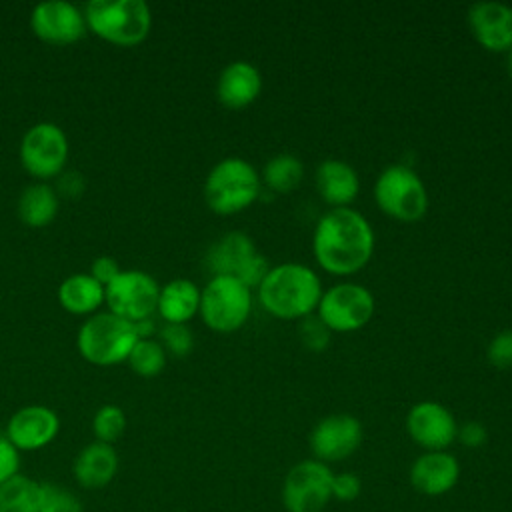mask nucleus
Segmentation results:
<instances>
[{"label":"nucleus","mask_w":512,"mask_h":512,"mask_svg":"<svg viewBox=\"0 0 512 512\" xmlns=\"http://www.w3.org/2000/svg\"><path fill=\"white\" fill-rule=\"evenodd\" d=\"M120 272L122 270L112 256H98L90 266V276H94L102 286H108Z\"/></svg>","instance_id":"obj_36"},{"label":"nucleus","mask_w":512,"mask_h":512,"mask_svg":"<svg viewBox=\"0 0 512 512\" xmlns=\"http://www.w3.org/2000/svg\"><path fill=\"white\" fill-rule=\"evenodd\" d=\"M332 470L320 460H302L284 478L282 502L288 512H320L332 498Z\"/></svg>","instance_id":"obj_11"},{"label":"nucleus","mask_w":512,"mask_h":512,"mask_svg":"<svg viewBox=\"0 0 512 512\" xmlns=\"http://www.w3.org/2000/svg\"><path fill=\"white\" fill-rule=\"evenodd\" d=\"M314 180L320 198L332 208H348L360 192L358 172L338 158L322 160L316 168Z\"/></svg>","instance_id":"obj_19"},{"label":"nucleus","mask_w":512,"mask_h":512,"mask_svg":"<svg viewBox=\"0 0 512 512\" xmlns=\"http://www.w3.org/2000/svg\"><path fill=\"white\" fill-rule=\"evenodd\" d=\"M200 310V288L188 278L166 282L158 294L156 312L166 324H186Z\"/></svg>","instance_id":"obj_21"},{"label":"nucleus","mask_w":512,"mask_h":512,"mask_svg":"<svg viewBox=\"0 0 512 512\" xmlns=\"http://www.w3.org/2000/svg\"><path fill=\"white\" fill-rule=\"evenodd\" d=\"M406 430L418 446L428 452H440L456 440L458 424L446 406L434 400H422L410 408Z\"/></svg>","instance_id":"obj_13"},{"label":"nucleus","mask_w":512,"mask_h":512,"mask_svg":"<svg viewBox=\"0 0 512 512\" xmlns=\"http://www.w3.org/2000/svg\"><path fill=\"white\" fill-rule=\"evenodd\" d=\"M260 306L278 320H298L316 312L322 284L318 274L300 262L270 266L256 288Z\"/></svg>","instance_id":"obj_2"},{"label":"nucleus","mask_w":512,"mask_h":512,"mask_svg":"<svg viewBox=\"0 0 512 512\" xmlns=\"http://www.w3.org/2000/svg\"><path fill=\"white\" fill-rule=\"evenodd\" d=\"M30 26L32 32L48 44H72L86 32L84 12L64 0L36 4L30 14Z\"/></svg>","instance_id":"obj_14"},{"label":"nucleus","mask_w":512,"mask_h":512,"mask_svg":"<svg viewBox=\"0 0 512 512\" xmlns=\"http://www.w3.org/2000/svg\"><path fill=\"white\" fill-rule=\"evenodd\" d=\"M460 476L458 460L440 450V452H424L418 456L410 468V484L416 492L426 496H440L454 488Z\"/></svg>","instance_id":"obj_18"},{"label":"nucleus","mask_w":512,"mask_h":512,"mask_svg":"<svg viewBox=\"0 0 512 512\" xmlns=\"http://www.w3.org/2000/svg\"><path fill=\"white\" fill-rule=\"evenodd\" d=\"M466 22L474 40L488 52L512 50V6L496 0L476 2L468 8Z\"/></svg>","instance_id":"obj_15"},{"label":"nucleus","mask_w":512,"mask_h":512,"mask_svg":"<svg viewBox=\"0 0 512 512\" xmlns=\"http://www.w3.org/2000/svg\"><path fill=\"white\" fill-rule=\"evenodd\" d=\"M376 312L372 292L356 282H340L322 290L316 316L330 332H356L364 328Z\"/></svg>","instance_id":"obj_8"},{"label":"nucleus","mask_w":512,"mask_h":512,"mask_svg":"<svg viewBox=\"0 0 512 512\" xmlns=\"http://www.w3.org/2000/svg\"><path fill=\"white\" fill-rule=\"evenodd\" d=\"M260 188L256 168L240 156H228L210 168L204 180V200L212 212L230 216L252 206Z\"/></svg>","instance_id":"obj_3"},{"label":"nucleus","mask_w":512,"mask_h":512,"mask_svg":"<svg viewBox=\"0 0 512 512\" xmlns=\"http://www.w3.org/2000/svg\"><path fill=\"white\" fill-rule=\"evenodd\" d=\"M250 312L252 290L234 276H212L200 290L198 314L214 332H234L242 328Z\"/></svg>","instance_id":"obj_7"},{"label":"nucleus","mask_w":512,"mask_h":512,"mask_svg":"<svg viewBox=\"0 0 512 512\" xmlns=\"http://www.w3.org/2000/svg\"><path fill=\"white\" fill-rule=\"evenodd\" d=\"M374 230L354 208H330L316 222L312 252L318 266L334 276L362 270L374 254Z\"/></svg>","instance_id":"obj_1"},{"label":"nucleus","mask_w":512,"mask_h":512,"mask_svg":"<svg viewBox=\"0 0 512 512\" xmlns=\"http://www.w3.org/2000/svg\"><path fill=\"white\" fill-rule=\"evenodd\" d=\"M330 330L322 324V320L318 316H306L302 318V324H300V336H302V342L308 350L312 352H322L328 344H330Z\"/></svg>","instance_id":"obj_32"},{"label":"nucleus","mask_w":512,"mask_h":512,"mask_svg":"<svg viewBox=\"0 0 512 512\" xmlns=\"http://www.w3.org/2000/svg\"><path fill=\"white\" fill-rule=\"evenodd\" d=\"M252 238L244 232H226L220 236L206 254V264L214 276H238L244 264L256 254Z\"/></svg>","instance_id":"obj_20"},{"label":"nucleus","mask_w":512,"mask_h":512,"mask_svg":"<svg viewBox=\"0 0 512 512\" xmlns=\"http://www.w3.org/2000/svg\"><path fill=\"white\" fill-rule=\"evenodd\" d=\"M82 12L86 26L116 46H136L152 28V12L144 0H90Z\"/></svg>","instance_id":"obj_4"},{"label":"nucleus","mask_w":512,"mask_h":512,"mask_svg":"<svg viewBox=\"0 0 512 512\" xmlns=\"http://www.w3.org/2000/svg\"><path fill=\"white\" fill-rule=\"evenodd\" d=\"M262 92V74L248 60H234L226 64L216 80V98L230 110L250 106Z\"/></svg>","instance_id":"obj_17"},{"label":"nucleus","mask_w":512,"mask_h":512,"mask_svg":"<svg viewBox=\"0 0 512 512\" xmlns=\"http://www.w3.org/2000/svg\"><path fill=\"white\" fill-rule=\"evenodd\" d=\"M268 270H270L268 260H266L260 252H256V254L244 264V268L238 272L236 278H238L244 286H248V288L252 290V288H258V286H260V282L264 280V276L268 274Z\"/></svg>","instance_id":"obj_33"},{"label":"nucleus","mask_w":512,"mask_h":512,"mask_svg":"<svg viewBox=\"0 0 512 512\" xmlns=\"http://www.w3.org/2000/svg\"><path fill=\"white\" fill-rule=\"evenodd\" d=\"M58 214V196L52 186L38 182L22 190L18 198V216L30 228L48 226Z\"/></svg>","instance_id":"obj_24"},{"label":"nucleus","mask_w":512,"mask_h":512,"mask_svg":"<svg viewBox=\"0 0 512 512\" xmlns=\"http://www.w3.org/2000/svg\"><path fill=\"white\" fill-rule=\"evenodd\" d=\"M360 494V478L350 472L334 474L332 476V496L344 502L356 500Z\"/></svg>","instance_id":"obj_34"},{"label":"nucleus","mask_w":512,"mask_h":512,"mask_svg":"<svg viewBox=\"0 0 512 512\" xmlns=\"http://www.w3.org/2000/svg\"><path fill=\"white\" fill-rule=\"evenodd\" d=\"M488 362L498 370H510L512 368V330H500L494 334L486 348Z\"/></svg>","instance_id":"obj_31"},{"label":"nucleus","mask_w":512,"mask_h":512,"mask_svg":"<svg viewBox=\"0 0 512 512\" xmlns=\"http://www.w3.org/2000/svg\"><path fill=\"white\" fill-rule=\"evenodd\" d=\"M506 72L512 78V50L506 54Z\"/></svg>","instance_id":"obj_39"},{"label":"nucleus","mask_w":512,"mask_h":512,"mask_svg":"<svg viewBox=\"0 0 512 512\" xmlns=\"http://www.w3.org/2000/svg\"><path fill=\"white\" fill-rule=\"evenodd\" d=\"M58 302L70 314H92L104 302V286L90 274H72L58 286Z\"/></svg>","instance_id":"obj_23"},{"label":"nucleus","mask_w":512,"mask_h":512,"mask_svg":"<svg viewBox=\"0 0 512 512\" xmlns=\"http://www.w3.org/2000/svg\"><path fill=\"white\" fill-rule=\"evenodd\" d=\"M60 430V420L48 406H24L12 414L6 426V438L16 450H38L50 444Z\"/></svg>","instance_id":"obj_16"},{"label":"nucleus","mask_w":512,"mask_h":512,"mask_svg":"<svg viewBox=\"0 0 512 512\" xmlns=\"http://www.w3.org/2000/svg\"><path fill=\"white\" fill-rule=\"evenodd\" d=\"M456 438L466 446V448H478L486 442L488 432L480 422H466L462 426H458Z\"/></svg>","instance_id":"obj_37"},{"label":"nucleus","mask_w":512,"mask_h":512,"mask_svg":"<svg viewBox=\"0 0 512 512\" xmlns=\"http://www.w3.org/2000/svg\"><path fill=\"white\" fill-rule=\"evenodd\" d=\"M20 160L38 180L58 176L68 160V138L54 122H38L26 130L20 142Z\"/></svg>","instance_id":"obj_9"},{"label":"nucleus","mask_w":512,"mask_h":512,"mask_svg":"<svg viewBox=\"0 0 512 512\" xmlns=\"http://www.w3.org/2000/svg\"><path fill=\"white\" fill-rule=\"evenodd\" d=\"M160 340L164 350L172 352L174 356H186L194 346L192 332L186 324H164L160 330Z\"/></svg>","instance_id":"obj_30"},{"label":"nucleus","mask_w":512,"mask_h":512,"mask_svg":"<svg viewBox=\"0 0 512 512\" xmlns=\"http://www.w3.org/2000/svg\"><path fill=\"white\" fill-rule=\"evenodd\" d=\"M374 200L386 216L398 222H418L428 210L426 186L406 164H390L378 174Z\"/></svg>","instance_id":"obj_6"},{"label":"nucleus","mask_w":512,"mask_h":512,"mask_svg":"<svg viewBox=\"0 0 512 512\" xmlns=\"http://www.w3.org/2000/svg\"><path fill=\"white\" fill-rule=\"evenodd\" d=\"M302 178H304L302 160L288 152L272 156L264 164V170L260 174V180L266 184V188H270L272 192H278V194L292 192L294 188L300 186Z\"/></svg>","instance_id":"obj_25"},{"label":"nucleus","mask_w":512,"mask_h":512,"mask_svg":"<svg viewBox=\"0 0 512 512\" xmlns=\"http://www.w3.org/2000/svg\"><path fill=\"white\" fill-rule=\"evenodd\" d=\"M138 334L134 324L108 312L92 314L78 330L76 346L82 358L96 366H112L128 360Z\"/></svg>","instance_id":"obj_5"},{"label":"nucleus","mask_w":512,"mask_h":512,"mask_svg":"<svg viewBox=\"0 0 512 512\" xmlns=\"http://www.w3.org/2000/svg\"><path fill=\"white\" fill-rule=\"evenodd\" d=\"M362 424L352 414H330L310 432V450L320 462H338L358 450Z\"/></svg>","instance_id":"obj_12"},{"label":"nucleus","mask_w":512,"mask_h":512,"mask_svg":"<svg viewBox=\"0 0 512 512\" xmlns=\"http://www.w3.org/2000/svg\"><path fill=\"white\" fill-rule=\"evenodd\" d=\"M130 368L144 378L156 376L166 366V350L158 340L152 338H138L134 344L130 356H128Z\"/></svg>","instance_id":"obj_27"},{"label":"nucleus","mask_w":512,"mask_h":512,"mask_svg":"<svg viewBox=\"0 0 512 512\" xmlns=\"http://www.w3.org/2000/svg\"><path fill=\"white\" fill-rule=\"evenodd\" d=\"M38 512H82L80 502L74 494L54 484H40Z\"/></svg>","instance_id":"obj_29"},{"label":"nucleus","mask_w":512,"mask_h":512,"mask_svg":"<svg viewBox=\"0 0 512 512\" xmlns=\"http://www.w3.org/2000/svg\"><path fill=\"white\" fill-rule=\"evenodd\" d=\"M158 294V282L142 270H122L108 286H104V302L110 312L132 324L152 318L158 306Z\"/></svg>","instance_id":"obj_10"},{"label":"nucleus","mask_w":512,"mask_h":512,"mask_svg":"<svg viewBox=\"0 0 512 512\" xmlns=\"http://www.w3.org/2000/svg\"><path fill=\"white\" fill-rule=\"evenodd\" d=\"M60 186L64 192L72 194V196H78L82 194V174H64V178L60 180Z\"/></svg>","instance_id":"obj_38"},{"label":"nucleus","mask_w":512,"mask_h":512,"mask_svg":"<svg viewBox=\"0 0 512 512\" xmlns=\"http://www.w3.org/2000/svg\"><path fill=\"white\" fill-rule=\"evenodd\" d=\"M38 494V482L16 474L0 486V512H38Z\"/></svg>","instance_id":"obj_26"},{"label":"nucleus","mask_w":512,"mask_h":512,"mask_svg":"<svg viewBox=\"0 0 512 512\" xmlns=\"http://www.w3.org/2000/svg\"><path fill=\"white\" fill-rule=\"evenodd\" d=\"M92 430L98 442L112 444L116 442L124 430H126V414L120 406L114 404H104L96 410L94 420H92Z\"/></svg>","instance_id":"obj_28"},{"label":"nucleus","mask_w":512,"mask_h":512,"mask_svg":"<svg viewBox=\"0 0 512 512\" xmlns=\"http://www.w3.org/2000/svg\"><path fill=\"white\" fill-rule=\"evenodd\" d=\"M18 450L8 438H0V486L18 472Z\"/></svg>","instance_id":"obj_35"},{"label":"nucleus","mask_w":512,"mask_h":512,"mask_svg":"<svg viewBox=\"0 0 512 512\" xmlns=\"http://www.w3.org/2000/svg\"><path fill=\"white\" fill-rule=\"evenodd\" d=\"M118 470V456L112 444L92 442L74 460V476L84 488L106 486Z\"/></svg>","instance_id":"obj_22"}]
</instances>
